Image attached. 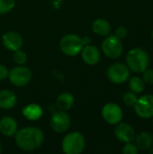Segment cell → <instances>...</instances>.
I'll return each instance as SVG.
<instances>
[{"label":"cell","instance_id":"26","mask_svg":"<svg viewBox=\"0 0 153 154\" xmlns=\"http://www.w3.org/2000/svg\"><path fill=\"white\" fill-rule=\"evenodd\" d=\"M127 34H128V31H127V29L124 27V26H120V27H118L117 29H116V31H115V35H116L119 39H124L126 36H127Z\"/></svg>","mask_w":153,"mask_h":154},{"label":"cell","instance_id":"5","mask_svg":"<svg viewBox=\"0 0 153 154\" xmlns=\"http://www.w3.org/2000/svg\"><path fill=\"white\" fill-rule=\"evenodd\" d=\"M123 42L116 35H107L102 42V51L104 54L110 59H118L123 53Z\"/></svg>","mask_w":153,"mask_h":154},{"label":"cell","instance_id":"10","mask_svg":"<svg viewBox=\"0 0 153 154\" xmlns=\"http://www.w3.org/2000/svg\"><path fill=\"white\" fill-rule=\"evenodd\" d=\"M70 117L66 113V111H57L50 118V127L51 129L59 134L65 133L70 126Z\"/></svg>","mask_w":153,"mask_h":154},{"label":"cell","instance_id":"32","mask_svg":"<svg viewBox=\"0 0 153 154\" xmlns=\"http://www.w3.org/2000/svg\"><path fill=\"white\" fill-rule=\"evenodd\" d=\"M152 123H153V120H152Z\"/></svg>","mask_w":153,"mask_h":154},{"label":"cell","instance_id":"8","mask_svg":"<svg viewBox=\"0 0 153 154\" xmlns=\"http://www.w3.org/2000/svg\"><path fill=\"white\" fill-rule=\"evenodd\" d=\"M8 78L10 82L16 87H23L26 86L31 79H32V72L31 70L23 65H18L17 67L13 68L9 73Z\"/></svg>","mask_w":153,"mask_h":154},{"label":"cell","instance_id":"29","mask_svg":"<svg viewBox=\"0 0 153 154\" xmlns=\"http://www.w3.org/2000/svg\"><path fill=\"white\" fill-rule=\"evenodd\" d=\"M1 151H2V146H1V143H0V152H1Z\"/></svg>","mask_w":153,"mask_h":154},{"label":"cell","instance_id":"19","mask_svg":"<svg viewBox=\"0 0 153 154\" xmlns=\"http://www.w3.org/2000/svg\"><path fill=\"white\" fill-rule=\"evenodd\" d=\"M74 101V97L71 93L64 92L58 97L56 100V106L59 108V110L68 111L73 106Z\"/></svg>","mask_w":153,"mask_h":154},{"label":"cell","instance_id":"7","mask_svg":"<svg viewBox=\"0 0 153 154\" xmlns=\"http://www.w3.org/2000/svg\"><path fill=\"white\" fill-rule=\"evenodd\" d=\"M134 111L142 119L153 117V95L146 94L140 97L134 104Z\"/></svg>","mask_w":153,"mask_h":154},{"label":"cell","instance_id":"16","mask_svg":"<svg viewBox=\"0 0 153 154\" xmlns=\"http://www.w3.org/2000/svg\"><path fill=\"white\" fill-rule=\"evenodd\" d=\"M22 114L27 120L36 121L42 116L43 111L41 106L37 104H29L23 108Z\"/></svg>","mask_w":153,"mask_h":154},{"label":"cell","instance_id":"20","mask_svg":"<svg viewBox=\"0 0 153 154\" xmlns=\"http://www.w3.org/2000/svg\"><path fill=\"white\" fill-rule=\"evenodd\" d=\"M145 83L143 79L140 77L133 76L129 80V88L132 92L135 94H140L144 90Z\"/></svg>","mask_w":153,"mask_h":154},{"label":"cell","instance_id":"4","mask_svg":"<svg viewBox=\"0 0 153 154\" xmlns=\"http://www.w3.org/2000/svg\"><path fill=\"white\" fill-rule=\"evenodd\" d=\"M60 47L64 54L73 57L81 52L84 45L82 42V38L77 34L70 33L66 34L61 38L60 42Z\"/></svg>","mask_w":153,"mask_h":154},{"label":"cell","instance_id":"24","mask_svg":"<svg viewBox=\"0 0 153 154\" xmlns=\"http://www.w3.org/2000/svg\"><path fill=\"white\" fill-rule=\"evenodd\" d=\"M123 153L124 154H138L139 149L136 146V144H133L132 143H127L123 148Z\"/></svg>","mask_w":153,"mask_h":154},{"label":"cell","instance_id":"25","mask_svg":"<svg viewBox=\"0 0 153 154\" xmlns=\"http://www.w3.org/2000/svg\"><path fill=\"white\" fill-rule=\"evenodd\" d=\"M142 73V79L144 83L148 85H153V69L147 68Z\"/></svg>","mask_w":153,"mask_h":154},{"label":"cell","instance_id":"23","mask_svg":"<svg viewBox=\"0 0 153 154\" xmlns=\"http://www.w3.org/2000/svg\"><path fill=\"white\" fill-rule=\"evenodd\" d=\"M138 97L136 96L135 93L133 92H127L124 95V97H123V100H124V103L125 106H133L134 104L136 103Z\"/></svg>","mask_w":153,"mask_h":154},{"label":"cell","instance_id":"28","mask_svg":"<svg viewBox=\"0 0 153 154\" xmlns=\"http://www.w3.org/2000/svg\"><path fill=\"white\" fill-rule=\"evenodd\" d=\"M82 42H83V45L85 46V45H88V44H90V42H91V39H90V37H88V36H85V37H83L82 38Z\"/></svg>","mask_w":153,"mask_h":154},{"label":"cell","instance_id":"21","mask_svg":"<svg viewBox=\"0 0 153 154\" xmlns=\"http://www.w3.org/2000/svg\"><path fill=\"white\" fill-rule=\"evenodd\" d=\"M15 0H0V14H5L13 10Z\"/></svg>","mask_w":153,"mask_h":154},{"label":"cell","instance_id":"17","mask_svg":"<svg viewBox=\"0 0 153 154\" xmlns=\"http://www.w3.org/2000/svg\"><path fill=\"white\" fill-rule=\"evenodd\" d=\"M92 30L96 34L99 36H107L111 32V25L106 19L98 18L93 22Z\"/></svg>","mask_w":153,"mask_h":154},{"label":"cell","instance_id":"12","mask_svg":"<svg viewBox=\"0 0 153 154\" xmlns=\"http://www.w3.org/2000/svg\"><path fill=\"white\" fill-rule=\"evenodd\" d=\"M2 42L5 49L11 51H15L17 50H20L23 44V37L14 31L6 32L2 37Z\"/></svg>","mask_w":153,"mask_h":154},{"label":"cell","instance_id":"27","mask_svg":"<svg viewBox=\"0 0 153 154\" xmlns=\"http://www.w3.org/2000/svg\"><path fill=\"white\" fill-rule=\"evenodd\" d=\"M8 69H6L5 66L0 64V80H4L6 78H8Z\"/></svg>","mask_w":153,"mask_h":154},{"label":"cell","instance_id":"18","mask_svg":"<svg viewBox=\"0 0 153 154\" xmlns=\"http://www.w3.org/2000/svg\"><path fill=\"white\" fill-rule=\"evenodd\" d=\"M135 144L139 150H150L153 146V136L146 132H142L135 136Z\"/></svg>","mask_w":153,"mask_h":154},{"label":"cell","instance_id":"22","mask_svg":"<svg viewBox=\"0 0 153 154\" xmlns=\"http://www.w3.org/2000/svg\"><path fill=\"white\" fill-rule=\"evenodd\" d=\"M13 60L17 65H23L27 60V55L24 51H21V49H20V50L14 51Z\"/></svg>","mask_w":153,"mask_h":154},{"label":"cell","instance_id":"15","mask_svg":"<svg viewBox=\"0 0 153 154\" xmlns=\"http://www.w3.org/2000/svg\"><path fill=\"white\" fill-rule=\"evenodd\" d=\"M17 102L15 94L8 89H3L0 91V108L2 109H12Z\"/></svg>","mask_w":153,"mask_h":154},{"label":"cell","instance_id":"13","mask_svg":"<svg viewBox=\"0 0 153 154\" xmlns=\"http://www.w3.org/2000/svg\"><path fill=\"white\" fill-rule=\"evenodd\" d=\"M81 57L85 63L88 65H96L99 62L101 54L99 50L91 44L85 45L81 51Z\"/></svg>","mask_w":153,"mask_h":154},{"label":"cell","instance_id":"31","mask_svg":"<svg viewBox=\"0 0 153 154\" xmlns=\"http://www.w3.org/2000/svg\"><path fill=\"white\" fill-rule=\"evenodd\" d=\"M151 36H152V39H153V29H152V32H151Z\"/></svg>","mask_w":153,"mask_h":154},{"label":"cell","instance_id":"3","mask_svg":"<svg viewBox=\"0 0 153 154\" xmlns=\"http://www.w3.org/2000/svg\"><path fill=\"white\" fill-rule=\"evenodd\" d=\"M86 140L79 132L68 134L62 140L61 148L66 154H80L85 149Z\"/></svg>","mask_w":153,"mask_h":154},{"label":"cell","instance_id":"1","mask_svg":"<svg viewBox=\"0 0 153 154\" xmlns=\"http://www.w3.org/2000/svg\"><path fill=\"white\" fill-rule=\"evenodd\" d=\"M14 141L21 150L32 152L41 146L44 142V134L38 127H25L16 132Z\"/></svg>","mask_w":153,"mask_h":154},{"label":"cell","instance_id":"6","mask_svg":"<svg viewBox=\"0 0 153 154\" xmlns=\"http://www.w3.org/2000/svg\"><path fill=\"white\" fill-rule=\"evenodd\" d=\"M107 78L114 84H123L130 78V69L127 65L117 62L107 69Z\"/></svg>","mask_w":153,"mask_h":154},{"label":"cell","instance_id":"9","mask_svg":"<svg viewBox=\"0 0 153 154\" xmlns=\"http://www.w3.org/2000/svg\"><path fill=\"white\" fill-rule=\"evenodd\" d=\"M102 116L106 123L116 125L122 122L124 114L120 106L115 103H107L102 108Z\"/></svg>","mask_w":153,"mask_h":154},{"label":"cell","instance_id":"30","mask_svg":"<svg viewBox=\"0 0 153 154\" xmlns=\"http://www.w3.org/2000/svg\"><path fill=\"white\" fill-rule=\"evenodd\" d=\"M150 153H153V149H152V150H151V151H150Z\"/></svg>","mask_w":153,"mask_h":154},{"label":"cell","instance_id":"11","mask_svg":"<svg viewBox=\"0 0 153 154\" xmlns=\"http://www.w3.org/2000/svg\"><path fill=\"white\" fill-rule=\"evenodd\" d=\"M115 135L120 142L124 143H132L135 139V131L131 125L120 122L115 126Z\"/></svg>","mask_w":153,"mask_h":154},{"label":"cell","instance_id":"2","mask_svg":"<svg viewBox=\"0 0 153 154\" xmlns=\"http://www.w3.org/2000/svg\"><path fill=\"white\" fill-rule=\"evenodd\" d=\"M150 62V58L148 53L141 49L135 48L131 51L126 55V64L130 70L135 73H142L144 71Z\"/></svg>","mask_w":153,"mask_h":154},{"label":"cell","instance_id":"14","mask_svg":"<svg viewBox=\"0 0 153 154\" xmlns=\"http://www.w3.org/2000/svg\"><path fill=\"white\" fill-rule=\"evenodd\" d=\"M0 132L3 135L11 137L17 132V122L10 116H4L0 120Z\"/></svg>","mask_w":153,"mask_h":154}]
</instances>
